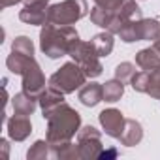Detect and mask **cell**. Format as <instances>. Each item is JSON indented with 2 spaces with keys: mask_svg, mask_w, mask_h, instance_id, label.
<instances>
[{
  "mask_svg": "<svg viewBox=\"0 0 160 160\" xmlns=\"http://www.w3.org/2000/svg\"><path fill=\"white\" fill-rule=\"evenodd\" d=\"M43 119L47 121V141L51 147L72 141V138L81 128V115L66 102H62Z\"/></svg>",
  "mask_w": 160,
  "mask_h": 160,
  "instance_id": "6da1fadb",
  "label": "cell"
},
{
  "mask_svg": "<svg viewBox=\"0 0 160 160\" xmlns=\"http://www.w3.org/2000/svg\"><path fill=\"white\" fill-rule=\"evenodd\" d=\"M6 66L12 73L23 77V91L34 98H40V94L45 91V75L36 62L34 55H23L17 51H12L6 58Z\"/></svg>",
  "mask_w": 160,
  "mask_h": 160,
  "instance_id": "7a4b0ae2",
  "label": "cell"
},
{
  "mask_svg": "<svg viewBox=\"0 0 160 160\" xmlns=\"http://www.w3.org/2000/svg\"><path fill=\"white\" fill-rule=\"evenodd\" d=\"M77 40L79 34L72 25L58 27L53 23H45L40 30V49L49 58H60L70 55V49Z\"/></svg>",
  "mask_w": 160,
  "mask_h": 160,
  "instance_id": "3957f363",
  "label": "cell"
},
{
  "mask_svg": "<svg viewBox=\"0 0 160 160\" xmlns=\"http://www.w3.org/2000/svg\"><path fill=\"white\" fill-rule=\"evenodd\" d=\"M87 83V73L85 70L79 66L75 60L62 64L51 77H49V87L64 92V94H72L77 89H81Z\"/></svg>",
  "mask_w": 160,
  "mask_h": 160,
  "instance_id": "277c9868",
  "label": "cell"
},
{
  "mask_svg": "<svg viewBox=\"0 0 160 160\" xmlns=\"http://www.w3.org/2000/svg\"><path fill=\"white\" fill-rule=\"evenodd\" d=\"M89 13V4L87 0H62L58 4L49 6L47 10V23L66 27L73 25L79 19H83Z\"/></svg>",
  "mask_w": 160,
  "mask_h": 160,
  "instance_id": "5b68a950",
  "label": "cell"
},
{
  "mask_svg": "<svg viewBox=\"0 0 160 160\" xmlns=\"http://www.w3.org/2000/svg\"><path fill=\"white\" fill-rule=\"evenodd\" d=\"M70 57L85 70L87 77L94 79V77L102 75L104 66H102V62H100V55L96 53V49H94V45H92L91 42H81V40H77V42L72 45V49H70Z\"/></svg>",
  "mask_w": 160,
  "mask_h": 160,
  "instance_id": "8992f818",
  "label": "cell"
},
{
  "mask_svg": "<svg viewBox=\"0 0 160 160\" xmlns=\"http://www.w3.org/2000/svg\"><path fill=\"white\" fill-rule=\"evenodd\" d=\"M102 134L94 126H83L77 132V151H79V160H91L98 158L102 152Z\"/></svg>",
  "mask_w": 160,
  "mask_h": 160,
  "instance_id": "52a82bcc",
  "label": "cell"
},
{
  "mask_svg": "<svg viewBox=\"0 0 160 160\" xmlns=\"http://www.w3.org/2000/svg\"><path fill=\"white\" fill-rule=\"evenodd\" d=\"M130 19H141V10L136 4V0H121L119 6L113 10V21L108 30L111 34H119V30Z\"/></svg>",
  "mask_w": 160,
  "mask_h": 160,
  "instance_id": "ba28073f",
  "label": "cell"
},
{
  "mask_svg": "<svg viewBox=\"0 0 160 160\" xmlns=\"http://www.w3.org/2000/svg\"><path fill=\"white\" fill-rule=\"evenodd\" d=\"M98 121H100L104 132H106L109 138H113V139H119V138H121V134H122V130H124V122H126L124 115H122L119 109H115V108L104 109V111L98 115Z\"/></svg>",
  "mask_w": 160,
  "mask_h": 160,
  "instance_id": "9c48e42d",
  "label": "cell"
},
{
  "mask_svg": "<svg viewBox=\"0 0 160 160\" xmlns=\"http://www.w3.org/2000/svg\"><path fill=\"white\" fill-rule=\"evenodd\" d=\"M6 130H8L10 139H13V141H25L30 136V132H32V122H30L28 115L13 113V117L6 121Z\"/></svg>",
  "mask_w": 160,
  "mask_h": 160,
  "instance_id": "30bf717a",
  "label": "cell"
},
{
  "mask_svg": "<svg viewBox=\"0 0 160 160\" xmlns=\"http://www.w3.org/2000/svg\"><path fill=\"white\" fill-rule=\"evenodd\" d=\"M47 10L49 4H25L19 12V19L32 27H43L47 23Z\"/></svg>",
  "mask_w": 160,
  "mask_h": 160,
  "instance_id": "8fae6325",
  "label": "cell"
},
{
  "mask_svg": "<svg viewBox=\"0 0 160 160\" xmlns=\"http://www.w3.org/2000/svg\"><path fill=\"white\" fill-rule=\"evenodd\" d=\"M77 98H79V102H81L83 106H87V108H94V106H98V104L104 100V85L94 83V81L85 83L81 89H79Z\"/></svg>",
  "mask_w": 160,
  "mask_h": 160,
  "instance_id": "7c38bea8",
  "label": "cell"
},
{
  "mask_svg": "<svg viewBox=\"0 0 160 160\" xmlns=\"http://www.w3.org/2000/svg\"><path fill=\"white\" fill-rule=\"evenodd\" d=\"M143 139V128L136 119H126L124 122V130L119 138V141L126 147H136L139 141Z\"/></svg>",
  "mask_w": 160,
  "mask_h": 160,
  "instance_id": "4fadbf2b",
  "label": "cell"
},
{
  "mask_svg": "<svg viewBox=\"0 0 160 160\" xmlns=\"http://www.w3.org/2000/svg\"><path fill=\"white\" fill-rule=\"evenodd\" d=\"M38 102H40L42 113H43V117H45V115H49L55 108H58V106L64 102V92H60V91H57V89H53V87H47V89L40 94Z\"/></svg>",
  "mask_w": 160,
  "mask_h": 160,
  "instance_id": "5bb4252c",
  "label": "cell"
},
{
  "mask_svg": "<svg viewBox=\"0 0 160 160\" xmlns=\"http://www.w3.org/2000/svg\"><path fill=\"white\" fill-rule=\"evenodd\" d=\"M12 108H13V113H19V115H32L38 108V98L27 94L25 91L17 92L13 98H12Z\"/></svg>",
  "mask_w": 160,
  "mask_h": 160,
  "instance_id": "9a60e30c",
  "label": "cell"
},
{
  "mask_svg": "<svg viewBox=\"0 0 160 160\" xmlns=\"http://www.w3.org/2000/svg\"><path fill=\"white\" fill-rule=\"evenodd\" d=\"M136 66H139L145 72H152L156 68H160V53L154 47H147L138 51L136 55Z\"/></svg>",
  "mask_w": 160,
  "mask_h": 160,
  "instance_id": "2e32d148",
  "label": "cell"
},
{
  "mask_svg": "<svg viewBox=\"0 0 160 160\" xmlns=\"http://www.w3.org/2000/svg\"><path fill=\"white\" fill-rule=\"evenodd\" d=\"M143 19V17H141ZM141 19H130L124 23V27L119 30V36L124 43L141 42Z\"/></svg>",
  "mask_w": 160,
  "mask_h": 160,
  "instance_id": "e0dca14e",
  "label": "cell"
},
{
  "mask_svg": "<svg viewBox=\"0 0 160 160\" xmlns=\"http://www.w3.org/2000/svg\"><path fill=\"white\" fill-rule=\"evenodd\" d=\"M91 43L94 45V49H96V53H98L100 57H108V55L113 51L115 40H113V34H111L109 30H106V32H100V34L92 36Z\"/></svg>",
  "mask_w": 160,
  "mask_h": 160,
  "instance_id": "ac0fdd59",
  "label": "cell"
},
{
  "mask_svg": "<svg viewBox=\"0 0 160 160\" xmlns=\"http://www.w3.org/2000/svg\"><path fill=\"white\" fill-rule=\"evenodd\" d=\"M124 94V83L121 79H109V81L104 83V100L113 104V102H119L121 96Z\"/></svg>",
  "mask_w": 160,
  "mask_h": 160,
  "instance_id": "d6986e66",
  "label": "cell"
},
{
  "mask_svg": "<svg viewBox=\"0 0 160 160\" xmlns=\"http://www.w3.org/2000/svg\"><path fill=\"white\" fill-rule=\"evenodd\" d=\"M27 158L28 160H45V158H53L51 156V145L47 139H38L28 151H27Z\"/></svg>",
  "mask_w": 160,
  "mask_h": 160,
  "instance_id": "ffe728a7",
  "label": "cell"
},
{
  "mask_svg": "<svg viewBox=\"0 0 160 160\" xmlns=\"http://www.w3.org/2000/svg\"><path fill=\"white\" fill-rule=\"evenodd\" d=\"M91 21L96 25V27H102V28H109L111 21H113V12L111 10H104L100 6H94L91 10Z\"/></svg>",
  "mask_w": 160,
  "mask_h": 160,
  "instance_id": "44dd1931",
  "label": "cell"
},
{
  "mask_svg": "<svg viewBox=\"0 0 160 160\" xmlns=\"http://www.w3.org/2000/svg\"><path fill=\"white\" fill-rule=\"evenodd\" d=\"M160 36V23L156 19H141V42H154Z\"/></svg>",
  "mask_w": 160,
  "mask_h": 160,
  "instance_id": "7402d4cb",
  "label": "cell"
},
{
  "mask_svg": "<svg viewBox=\"0 0 160 160\" xmlns=\"http://www.w3.org/2000/svg\"><path fill=\"white\" fill-rule=\"evenodd\" d=\"M151 98H156L160 100V68L149 72V87H147V92Z\"/></svg>",
  "mask_w": 160,
  "mask_h": 160,
  "instance_id": "603a6c76",
  "label": "cell"
},
{
  "mask_svg": "<svg viewBox=\"0 0 160 160\" xmlns=\"http://www.w3.org/2000/svg\"><path fill=\"white\" fill-rule=\"evenodd\" d=\"M130 85L136 92H147V87H149V72L141 70V72H136L130 79Z\"/></svg>",
  "mask_w": 160,
  "mask_h": 160,
  "instance_id": "cb8c5ba5",
  "label": "cell"
},
{
  "mask_svg": "<svg viewBox=\"0 0 160 160\" xmlns=\"http://www.w3.org/2000/svg\"><path fill=\"white\" fill-rule=\"evenodd\" d=\"M12 51L23 53V55H34V43L27 36H17L12 43Z\"/></svg>",
  "mask_w": 160,
  "mask_h": 160,
  "instance_id": "d4e9b609",
  "label": "cell"
},
{
  "mask_svg": "<svg viewBox=\"0 0 160 160\" xmlns=\"http://www.w3.org/2000/svg\"><path fill=\"white\" fill-rule=\"evenodd\" d=\"M134 73H136V64H132V62H121V64L115 68V77L121 79L122 83L130 81Z\"/></svg>",
  "mask_w": 160,
  "mask_h": 160,
  "instance_id": "484cf974",
  "label": "cell"
},
{
  "mask_svg": "<svg viewBox=\"0 0 160 160\" xmlns=\"http://www.w3.org/2000/svg\"><path fill=\"white\" fill-rule=\"evenodd\" d=\"M119 2H121V0H94V6H100L104 10H111L113 12L119 6Z\"/></svg>",
  "mask_w": 160,
  "mask_h": 160,
  "instance_id": "4316f807",
  "label": "cell"
},
{
  "mask_svg": "<svg viewBox=\"0 0 160 160\" xmlns=\"http://www.w3.org/2000/svg\"><path fill=\"white\" fill-rule=\"evenodd\" d=\"M117 154H119V152H117L115 149H106V151L102 149V152H100V156H98V158H100V160H104V158L108 160V158H115Z\"/></svg>",
  "mask_w": 160,
  "mask_h": 160,
  "instance_id": "83f0119b",
  "label": "cell"
},
{
  "mask_svg": "<svg viewBox=\"0 0 160 160\" xmlns=\"http://www.w3.org/2000/svg\"><path fill=\"white\" fill-rule=\"evenodd\" d=\"M19 2H23V0H2V8H10V6H15V4H19Z\"/></svg>",
  "mask_w": 160,
  "mask_h": 160,
  "instance_id": "f1b7e54d",
  "label": "cell"
},
{
  "mask_svg": "<svg viewBox=\"0 0 160 160\" xmlns=\"http://www.w3.org/2000/svg\"><path fill=\"white\" fill-rule=\"evenodd\" d=\"M25 4H49V0H23V6Z\"/></svg>",
  "mask_w": 160,
  "mask_h": 160,
  "instance_id": "f546056e",
  "label": "cell"
},
{
  "mask_svg": "<svg viewBox=\"0 0 160 160\" xmlns=\"http://www.w3.org/2000/svg\"><path fill=\"white\" fill-rule=\"evenodd\" d=\"M152 47H154V49H156V51L160 53V36H158V38H156V40L152 42Z\"/></svg>",
  "mask_w": 160,
  "mask_h": 160,
  "instance_id": "4dcf8cb0",
  "label": "cell"
}]
</instances>
